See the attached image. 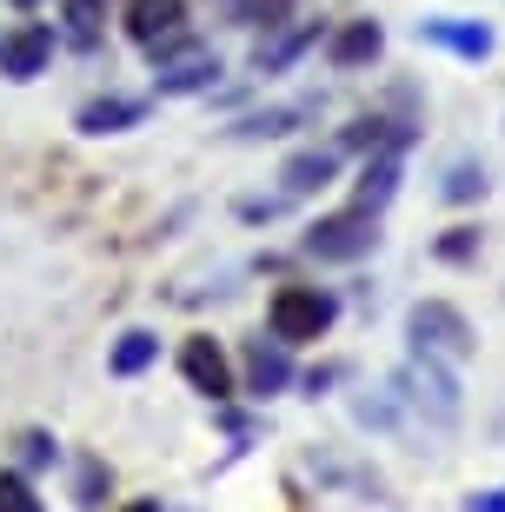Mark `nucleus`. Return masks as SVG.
<instances>
[{"instance_id": "10", "label": "nucleus", "mask_w": 505, "mask_h": 512, "mask_svg": "<svg viewBox=\"0 0 505 512\" xmlns=\"http://www.w3.org/2000/svg\"><path fill=\"white\" fill-rule=\"evenodd\" d=\"M147 120V100H127V94H100V100H87L74 114V127L87 133V140H107V133H127V127H140Z\"/></svg>"}, {"instance_id": "13", "label": "nucleus", "mask_w": 505, "mask_h": 512, "mask_svg": "<svg viewBox=\"0 0 505 512\" xmlns=\"http://www.w3.org/2000/svg\"><path fill=\"white\" fill-rule=\"evenodd\" d=\"M293 380V360H286V340H253L246 346V386L253 393H280V386Z\"/></svg>"}, {"instance_id": "12", "label": "nucleus", "mask_w": 505, "mask_h": 512, "mask_svg": "<svg viewBox=\"0 0 505 512\" xmlns=\"http://www.w3.org/2000/svg\"><path fill=\"white\" fill-rule=\"evenodd\" d=\"M419 40H432V47H446L459 60L492 54V27H479V20H419Z\"/></svg>"}, {"instance_id": "24", "label": "nucleus", "mask_w": 505, "mask_h": 512, "mask_svg": "<svg viewBox=\"0 0 505 512\" xmlns=\"http://www.w3.org/2000/svg\"><path fill=\"white\" fill-rule=\"evenodd\" d=\"M466 512H505V486H492V493H472Z\"/></svg>"}, {"instance_id": "5", "label": "nucleus", "mask_w": 505, "mask_h": 512, "mask_svg": "<svg viewBox=\"0 0 505 512\" xmlns=\"http://www.w3.org/2000/svg\"><path fill=\"white\" fill-rule=\"evenodd\" d=\"M47 60H54V27H47V20H20V27L0 34V74L7 80L47 74Z\"/></svg>"}, {"instance_id": "3", "label": "nucleus", "mask_w": 505, "mask_h": 512, "mask_svg": "<svg viewBox=\"0 0 505 512\" xmlns=\"http://www.w3.org/2000/svg\"><path fill=\"white\" fill-rule=\"evenodd\" d=\"M406 340L419 346V353L452 360V366L479 353V333H472V320L452 300H419V306H412V313H406Z\"/></svg>"}, {"instance_id": "23", "label": "nucleus", "mask_w": 505, "mask_h": 512, "mask_svg": "<svg viewBox=\"0 0 505 512\" xmlns=\"http://www.w3.org/2000/svg\"><path fill=\"white\" fill-rule=\"evenodd\" d=\"M472 240H479V233H472V227H452V240H446V247H439V253H446V260H466V253H472Z\"/></svg>"}, {"instance_id": "6", "label": "nucleus", "mask_w": 505, "mask_h": 512, "mask_svg": "<svg viewBox=\"0 0 505 512\" xmlns=\"http://www.w3.org/2000/svg\"><path fill=\"white\" fill-rule=\"evenodd\" d=\"M180 373H187L193 393H206V399H233V366H226L220 340H206V333H193V340L180 346Z\"/></svg>"}, {"instance_id": "20", "label": "nucleus", "mask_w": 505, "mask_h": 512, "mask_svg": "<svg viewBox=\"0 0 505 512\" xmlns=\"http://www.w3.org/2000/svg\"><path fill=\"white\" fill-rule=\"evenodd\" d=\"M0 512H47L40 493L27 486V473H0Z\"/></svg>"}, {"instance_id": "19", "label": "nucleus", "mask_w": 505, "mask_h": 512, "mask_svg": "<svg viewBox=\"0 0 505 512\" xmlns=\"http://www.w3.org/2000/svg\"><path fill=\"white\" fill-rule=\"evenodd\" d=\"M313 40H319V27H300V34H286L280 47H260V74H273V67H286V60H300Z\"/></svg>"}, {"instance_id": "22", "label": "nucleus", "mask_w": 505, "mask_h": 512, "mask_svg": "<svg viewBox=\"0 0 505 512\" xmlns=\"http://www.w3.org/2000/svg\"><path fill=\"white\" fill-rule=\"evenodd\" d=\"M107 486H113V473H107V466H100V459H87V466H80V479H74V499H80V506H87V512H94Z\"/></svg>"}, {"instance_id": "21", "label": "nucleus", "mask_w": 505, "mask_h": 512, "mask_svg": "<svg viewBox=\"0 0 505 512\" xmlns=\"http://www.w3.org/2000/svg\"><path fill=\"white\" fill-rule=\"evenodd\" d=\"M479 193H486V167L479 160H459L446 173V200H479Z\"/></svg>"}, {"instance_id": "8", "label": "nucleus", "mask_w": 505, "mask_h": 512, "mask_svg": "<svg viewBox=\"0 0 505 512\" xmlns=\"http://www.w3.org/2000/svg\"><path fill=\"white\" fill-rule=\"evenodd\" d=\"M153 74H160V94H213V80H220V60L206 54V47H180V54L160 60Z\"/></svg>"}, {"instance_id": "18", "label": "nucleus", "mask_w": 505, "mask_h": 512, "mask_svg": "<svg viewBox=\"0 0 505 512\" xmlns=\"http://www.w3.org/2000/svg\"><path fill=\"white\" fill-rule=\"evenodd\" d=\"M60 20H67L80 40H94L100 20H107V0H60Z\"/></svg>"}, {"instance_id": "7", "label": "nucleus", "mask_w": 505, "mask_h": 512, "mask_svg": "<svg viewBox=\"0 0 505 512\" xmlns=\"http://www.w3.org/2000/svg\"><path fill=\"white\" fill-rule=\"evenodd\" d=\"M379 54H386V27H379V20H346V27L326 34V67H339V74L373 67Z\"/></svg>"}, {"instance_id": "17", "label": "nucleus", "mask_w": 505, "mask_h": 512, "mask_svg": "<svg viewBox=\"0 0 505 512\" xmlns=\"http://www.w3.org/2000/svg\"><path fill=\"white\" fill-rule=\"evenodd\" d=\"M20 466H27V473H47V466H60V439L47 433V426H27V433H20Z\"/></svg>"}, {"instance_id": "1", "label": "nucleus", "mask_w": 505, "mask_h": 512, "mask_svg": "<svg viewBox=\"0 0 505 512\" xmlns=\"http://www.w3.org/2000/svg\"><path fill=\"white\" fill-rule=\"evenodd\" d=\"M393 406H406V413L419 419V426H432V433H452V426H459V413H466L452 360H439V353H419V346H412L406 360H399V373H393Z\"/></svg>"}, {"instance_id": "9", "label": "nucleus", "mask_w": 505, "mask_h": 512, "mask_svg": "<svg viewBox=\"0 0 505 512\" xmlns=\"http://www.w3.org/2000/svg\"><path fill=\"white\" fill-rule=\"evenodd\" d=\"M127 34L140 47H160V40L187 34V0H133L127 7Z\"/></svg>"}, {"instance_id": "14", "label": "nucleus", "mask_w": 505, "mask_h": 512, "mask_svg": "<svg viewBox=\"0 0 505 512\" xmlns=\"http://www.w3.org/2000/svg\"><path fill=\"white\" fill-rule=\"evenodd\" d=\"M399 193V147H373V160H366V173H359V200L353 207H386Z\"/></svg>"}, {"instance_id": "11", "label": "nucleus", "mask_w": 505, "mask_h": 512, "mask_svg": "<svg viewBox=\"0 0 505 512\" xmlns=\"http://www.w3.org/2000/svg\"><path fill=\"white\" fill-rule=\"evenodd\" d=\"M333 180H339V147H306V153H293V160L280 167L286 200H306V193L333 187Z\"/></svg>"}, {"instance_id": "15", "label": "nucleus", "mask_w": 505, "mask_h": 512, "mask_svg": "<svg viewBox=\"0 0 505 512\" xmlns=\"http://www.w3.org/2000/svg\"><path fill=\"white\" fill-rule=\"evenodd\" d=\"M153 360H160V340H153V333H120L113 353H107V373L113 380H140Z\"/></svg>"}, {"instance_id": "16", "label": "nucleus", "mask_w": 505, "mask_h": 512, "mask_svg": "<svg viewBox=\"0 0 505 512\" xmlns=\"http://www.w3.org/2000/svg\"><path fill=\"white\" fill-rule=\"evenodd\" d=\"M293 120H300V107H266V114H246L240 127V140H280V133H293Z\"/></svg>"}, {"instance_id": "2", "label": "nucleus", "mask_w": 505, "mask_h": 512, "mask_svg": "<svg viewBox=\"0 0 505 512\" xmlns=\"http://www.w3.org/2000/svg\"><path fill=\"white\" fill-rule=\"evenodd\" d=\"M339 320V300L326 286H280L273 300H266V333L286 346H306V340H326Z\"/></svg>"}, {"instance_id": "25", "label": "nucleus", "mask_w": 505, "mask_h": 512, "mask_svg": "<svg viewBox=\"0 0 505 512\" xmlns=\"http://www.w3.org/2000/svg\"><path fill=\"white\" fill-rule=\"evenodd\" d=\"M113 512H160V499H127V506H113Z\"/></svg>"}, {"instance_id": "4", "label": "nucleus", "mask_w": 505, "mask_h": 512, "mask_svg": "<svg viewBox=\"0 0 505 512\" xmlns=\"http://www.w3.org/2000/svg\"><path fill=\"white\" fill-rule=\"evenodd\" d=\"M373 247H379V213L373 207H339L326 220H313V233H306V253L326 260V266H353Z\"/></svg>"}]
</instances>
